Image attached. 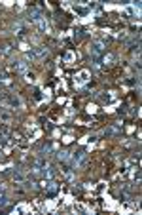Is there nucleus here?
I'll use <instances>...</instances> for the list:
<instances>
[{
  "instance_id": "obj_4",
  "label": "nucleus",
  "mask_w": 142,
  "mask_h": 215,
  "mask_svg": "<svg viewBox=\"0 0 142 215\" xmlns=\"http://www.w3.org/2000/svg\"><path fill=\"white\" fill-rule=\"evenodd\" d=\"M6 143V137H4V133H0V145H4Z\"/></svg>"
},
{
  "instance_id": "obj_5",
  "label": "nucleus",
  "mask_w": 142,
  "mask_h": 215,
  "mask_svg": "<svg viewBox=\"0 0 142 215\" xmlns=\"http://www.w3.org/2000/svg\"><path fill=\"white\" fill-rule=\"evenodd\" d=\"M6 202H8V200H6V196H0V206H4Z\"/></svg>"
},
{
  "instance_id": "obj_3",
  "label": "nucleus",
  "mask_w": 142,
  "mask_h": 215,
  "mask_svg": "<svg viewBox=\"0 0 142 215\" xmlns=\"http://www.w3.org/2000/svg\"><path fill=\"white\" fill-rule=\"evenodd\" d=\"M46 187H48V190H49V194H51V196H53V194H55V192H57V183L49 181V183H48Z\"/></svg>"
},
{
  "instance_id": "obj_2",
  "label": "nucleus",
  "mask_w": 142,
  "mask_h": 215,
  "mask_svg": "<svg viewBox=\"0 0 142 215\" xmlns=\"http://www.w3.org/2000/svg\"><path fill=\"white\" fill-rule=\"evenodd\" d=\"M10 107H15V109H17V107L21 105V99L19 97H13V95H12V97H8V101H6Z\"/></svg>"
},
{
  "instance_id": "obj_1",
  "label": "nucleus",
  "mask_w": 142,
  "mask_h": 215,
  "mask_svg": "<svg viewBox=\"0 0 142 215\" xmlns=\"http://www.w3.org/2000/svg\"><path fill=\"white\" fill-rule=\"evenodd\" d=\"M44 55H46V50H44V48H40V50H30V51H29V57H30V59L44 57Z\"/></svg>"
}]
</instances>
